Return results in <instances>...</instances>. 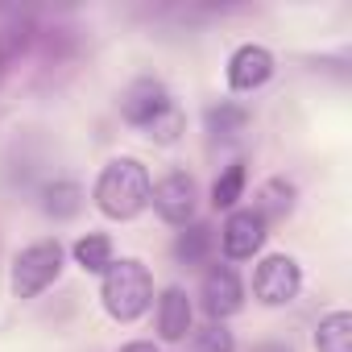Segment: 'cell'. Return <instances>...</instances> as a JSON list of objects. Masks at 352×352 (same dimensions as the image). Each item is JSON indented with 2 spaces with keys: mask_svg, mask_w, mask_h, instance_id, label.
I'll use <instances>...</instances> for the list:
<instances>
[{
  "mask_svg": "<svg viewBox=\"0 0 352 352\" xmlns=\"http://www.w3.org/2000/svg\"><path fill=\"white\" fill-rule=\"evenodd\" d=\"M270 75H274V54L265 46L245 42L232 50V58H228V87L232 91H257L270 83Z\"/></svg>",
  "mask_w": 352,
  "mask_h": 352,
  "instance_id": "obj_9",
  "label": "cell"
},
{
  "mask_svg": "<svg viewBox=\"0 0 352 352\" xmlns=\"http://www.w3.org/2000/svg\"><path fill=\"white\" fill-rule=\"evenodd\" d=\"M315 348L319 352H352V315L348 311L323 315L315 327Z\"/></svg>",
  "mask_w": 352,
  "mask_h": 352,
  "instance_id": "obj_11",
  "label": "cell"
},
{
  "mask_svg": "<svg viewBox=\"0 0 352 352\" xmlns=\"http://www.w3.org/2000/svg\"><path fill=\"white\" fill-rule=\"evenodd\" d=\"M63 245L58 241H34L25 245L17 257H13V274H9V286L17 298H38L58 274H63Z\"/></svg>",
  "mask_w": 352,
  "mask_h": 352,
  "instance_id": "obj_4",
  "label": "cell"
},
{
  "mask_svg": "<svg viewBox=\"0 0 352 352\" xmlns=\"http://www.w3.org/2000/svg\"><path fill=\"white\" fill-rule=\"evenodd\" d=\"M120 116L129 124L145 129L162 145H174V141L183 137V129H187L183 108L170 100V91H166L162 79H137V83H129V91L120 96Z\"/></svg>",
  "mask_w": 352,
  "mask_h": 352,
  "instance_id": "obj_1",
  "label": "cell"
},
{
  "mask_svg": "<svg viewBox=\"0 0 352 352\" xmlns=\"http://www.w3.org/2000/svg\"><path fill=\"white\" fill-rule=\"evenodd\" d=\"M212 249V228L208 224H191L179 232V241H174V257H179L183 265H199Z\"/></svg>",
  "mask_w": 352,
  "mask_h": 352,
  "instance_id": "obj_13",
  "label": "cell"
},
{
  "mask_svg": "<svg viewBox=\"0 0 352 352\" xmlns=\"http://www.w3.org/2000/svg\"><path fill=\"white\" fill-rule=\"evenodd\" d=\"M149 204H153V212H157L166 224L187 228L191 216H195V179H191V174H183V170L166 174V179H157V183L149 187Z\"/></svg>",
  "mask_w": 352,
  "mask_h": 352,
  "instance_id": "obj_6",
  "label": "cell"
},
{
  "mask_svg": "<svg viewBox=\"0 0 352 352\" xmlns=\"http://www.w3.org/2000/svg\"><path fill=\"white\" fill-rule=\"evenodd\" d=\"M149 170L137 157H112L96 179V208L108 220H133L149 208Z\"/></svg>",
  "mask_w": 352,
  "mask_h": 352,
  "instance_id": "obj_2",
  "label": "cell"
},
{
  "mask_svg": "<svg viewBox=\"0 0 352 352\" xmlns=\"http://www.w3.org/2000/svg\"><path fill=\"white\" fill-rule=\"evenodd\" d=\"M120 352H162L157 344H149V340H133V344H124Z\"/></svg>",
  "mask_w": 352,
  "mask_h": 352,
  "instance_id": "obj_19",
  "label": "cell"
},
{
  "mask_svg": "<svg viewBox=\"0 0 352 352\" xmlns=\"http://www.w3.org/2000/svg\"><path fill=\"white\" fill-rule=\"evenodd\" d=\"M245 124H249V112L236 108V104H220V108L208 112V129H212L216 137H236Z\"/></svg>",
  "mask_w": 352,
  "mask_h": 352,
  "instance_id": "obj_16",
  "label": "cell"
},
{
  "mask_svg": "<svg viewBox=\"0 0 352 352\" xmlns=\"http://www.w3.org/2000/svg\"><path fill=\"white\" fill-rule=\"evenodd\" d=\"M265 195H274V199H265V208H253V212H257L261 220H265V216H286V212H290V195H294V187H286L282 179H274V183L265 187Z\"/></svg>",
  "mask_w": 352,
  "mask_h": 352,
  "instance_id": "obj_18",
  "label": "cell"
},
{
  "mask_svg": "<svg viewBox=\"0 0 352 352\" xmlns=\"http://www.w3.org/2000/svg\"><path fill=\"white\" fill-rule=\"evenodd\" d=\"M298 290H302V270H298L294 257L270 253V257L257 261V270H253V294H257V302L286 307V302L298 298Z\"/></svg>",
  "mask_w": 352,
  "mask_h": 352,
  "instance_id": "obj_5",
  "label": "cell"
},
{
  "mask_svg": "<svg viewBox=\"0 0 352 352\" xmlns=\"http://www.w3.org/2000/svg\"><path fill=\"white\" fill-rule=\"evenodd\" d=\"M195 352H236V340L224 323H208L204 331H195Z\"/></svg>",
  "mask_w": 352,
  "mask_h": 352,
  "instance_id": "obj_17",
  "label": "cell"
},
{
  "mask_svg": "<svg viewBox=\"0 0 352 352\" xmlns=\"http://www.w3.org/2000/svg\"><path fill=\"white\" fill-rule=\"evenodd\" d=\"M191 319H195V311H191V298H187V290H179V286H170L162 298H157V331H162V340H183L187 331H191Z\"/></svg>",
  "mask_w": 352,
  "mask_h": 352,
  "instance_id": "obj_10",
  "label": "cell"
},
{
  "mask_svg": "<svg viewBox=\"0 0 352 352\" xmlns=\"http://www.w3.org/2000/svg\"><path fill=\"white\" fill-rule=\"evenodd\" d=\"M54 220H71L79 208H83V191L75 187V183H54V187H46V204H42Z\"/></svg>",
  "mask_w": 352,
  "mask_h": 352,
  "instance_id": "obj_15",
  "label": "cell"
},
{
  "mask_svg": "<svg viewBox=\"0 0 352 352\" xmlns=\"http://www.w3.org/2000/svg\"><path fill=\"white\" fill-rule=\"evenodd\" d=\"M75 265H83L87 274H104L116 257H112V241L104 236V232H87V236H79L75 241Z\"/></svg>",
  "mask_w": 352,
  "mask_h": 352,
  "instance_id": "obj_12",
  "label": "cell"
},
{
  "mask_svg": "<svg viewBox=\"0 0 352 352\" xmlns=\"http://www.w3.org/2000/svg\"><path fill=\"white\" fill-rule=\"evenodd\" d=\"M265 220L253 212V208H241V212H228L224 228H220V245L232 261H249L261 245H265Z\"/></svg>",
  "mask_w": 352,
  "mask_h": 352,
  "instance_id": "obj_8",
  "label": "cell"
},
{
  "mask_svg": "<svg viewBox=\"0 0 352 352\" xmlns=\"http://www.w3.org/2000/svg\"><path fill=\"white\" fill-rule=\"evenodd\" d=\"M241 195H245V162H232V166L220 174V179L212 183V204L224 208V212H232Z\"/></svg>",
  "mask_w": 352,
  "mask_h": 352,
  "instance_id": "obj_14",
  "label": "cell"
},
{
  "mask_svg": "<svg viewBox=\"0 0 352 352\" xmlns=\"http://www.w3.org/2000/svg\"><path fill=\"white\" fill-rule=\"evenodd\" d=\"M199 302H204V311H208L212 323H224L228 315H236V311L245 307V286H241V278H236L228 265H212V270L204 274Z\"/></svg>",
  "mask_w": 352,
  "mask_h": 352,
  "instance_id": "obj_7",
  "label": "cell"
},
{
  "mask_svg": "<svg viewBox=\"0 0 352 352\" xmlns=\"http://www.w3.org/2000/svg\"><path fill=\"white\" fill-rule=\"evenodd\" d=\"M100 298H104V311L120 323H133L149 311L153 302V278L141 261L133 257H120L104 270V286H100Z\"/></svg>",
  "mask_w": 352,
  "mask_h": 352,
  "instance_id": "obj_3",
  "label": "cell"
}]
</instances>
